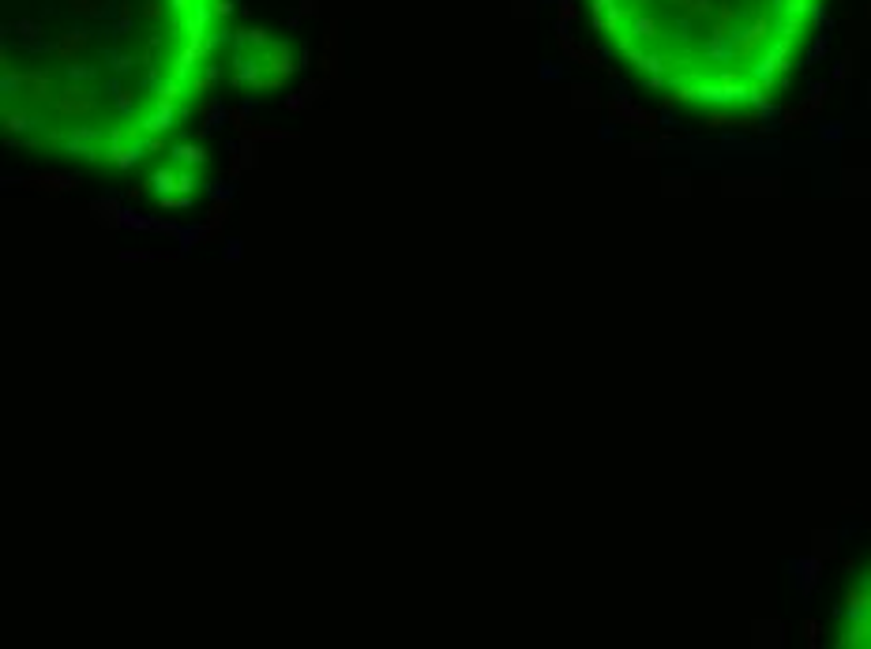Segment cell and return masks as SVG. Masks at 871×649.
Returning a JSON list of instances; mask_svg holds the SVG:
<instances>
[{
    "instance_id": "obj_1",
    "label": "cell",
    "mask_w": 871,
    "mask_h": 649,
    "mask_svg": "<svg viewBox=\"0 0 871 649\" xmlns=\"http://www.w3.org/2000/svg\"><path fill=\"white\" fill-rule=\"evenodd\" d=\"M226 0H0L8 139L136 166L211 86Z\"/></svg>"
},
{
    "instance_id": "obj_2",
    "label": "cell",
    "mask_w": 871,
    "mask_h": 649,
    "mask_svg": "<svg viewBox=\"0 0 871 649\" xmlns=\"http://www.w3.org/2000/svg\"><path fill=\"white\" fill-rule=\"evenodd\" d=\"M634 79L702 113L762 109L800 68L826 0H586Z\"/></svg>"
}]
</instances>
